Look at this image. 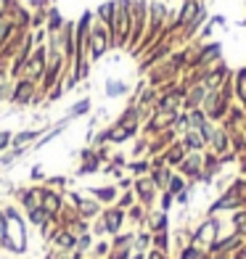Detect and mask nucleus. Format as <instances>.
Listing matches in <instances>:
<instances>
[{
  "mask_svg": "<svg viewBox=\"0 0 246 259\" xmlns=\"http://www.w3.org/2000/svg\"><path fill=\"white\" fill-rule=\"evenodd\" d=\"M222 235V214H204V220H198L191 233V243L198 249H209L217 238Z\"/></svg>",
  "mask_w": 246,
  "mask_h": 259,
  "instance_id": "obj_1",
  "label": "nucleus"
},
{
  "mask_svg": "<svg viewBox=\"0 0 246 259\" xmlns=\"http://www.w3.org/2000/svg\"><path fill=\"white\" fill-rule=\"evenodd\" d=\"M230 103H233V101L222 98L217 90H209V93H207V98H204V103H201V109H204V114L209 116V122L220 124L222 119H225V114H228V109H230Z\"/></svg>",
  "mask_w": 246,
  "mask_h": 259,
  "instance_id": "obj_2",
  "label": "nucleus"
},
{
  "mask_svg": "<svg viewBox=\"0 0 246 259\" xmlns=\"http://www.w3.org/2000/svg\"><path fill=\"white\" fill-rule=\"evenodd\" d=\"M201 169H204V156L201 154H185V159L178 164V175H183L188 185H198V178H201Z\"/></svg>",
  "mask_w": 246,
  "mask_h": 259,
  "instance_id": "obj_3",
  "label": "nucleus"
},
{
  "mask_svg": "<svg viewBox=\"0 0 246 259\" xmlns=\"http://www.w3.org/2000/svg\"><path fill=\"white\" fill-rule=\"evenodd\" d=\"M230 74H233V69L228 66L225 58H222V61L212 64L209 69H204V79H201V85H204L207 90H220V85H222V82H225Z\"/></svg>",
  "mask_w": 246,
  "mask_h": 259,
  "instance_id": "obj_4",
  "label": "nucleus"
},
{
  "mask_svg": "<svg viewBox=\"0 0 246 259\" xmlns=\"http://www.w3.org/2000/svg\"><path fill=\"white\" fill-rule=\"evenodd\" d=\"M133 193L138 198V204H143L146 209H151L156 204V198H159V191H156V185L151 183L148 175H146V178H135L133 180Z\"/></svg>",
  "mask_w": 246,
  "mask_h": 259,
  "instance_id": "obj_5",
  "label": "nucleus"
},
{
  "mask_svg": "<svg viewBox=\"0 0 246 259\" xmlns=\"http://www.w3.org/2000/svg\"><path fill=\"white\" fill-rule=\"evenodd\" d=\"M217 61H222V42L217 40L198 42V69H209Z\"/></svg>",
  "mask_w": 246,
  "mask_h": 259,
  "instance_id": "obj_6",
  "label": "nucleus"
},
{
  "mask_svg": "<svg viewBox=\"0 0 246 259\" xmlns=\"http://www.w3.org/2000/svg\"><path fill=\"white\" fill-rule=\"evenodd\" d=\"M88 40H90V53H93V58H101L103 53L109 51V45H111V32H109L106 24H98Z\"/></svg>",
  "mask_w": 246,
  "mask_h": 259,
  "instance_id": "obj_7",
  "label": "nucleus"
},
{
  "mask_svg": "<svg viewBox=\"0 0 246 259\" xmlns=\"http://www.w3.org/2000/svg\"><path fill=\"white\" fill-rule=\"evenodd\" d=\"M125 220H127V211L125 209H119V206H109L106 211H103V228H106V233H111V235H116L122 230V225H125Z\"/></svg>",
  "mask_w": 246,
  "mask_h": 259,
  "instance_id": "obj_8",
  "label": "nucleus"
},
{
  "mask_svg": "<svg viewBox=\"0 0 246 259\" xmlns=\"http://www.w3.org/2000/svg\"><path fill=\"white\" fill-rule=\"evenodd\" d=\"M207 148L212 151V154H217V156L228 154V151H230V135L225 133V127H220V124L215 127V133H212V138H209Z\"/></svg>",
  "mask_w": 246,
  "mask_h": 259,
  "instance_id": "obj_9",
  "label": "nucleus"
},
{
  "mask_svg": "<svg viewBox=\"0 0 246 259\" xmlns=\"http://www.w3.org/2000/svg\"><path fill=\"white\" fill-rule=\"evenodd\" d=\"M207 88L204 85H193L185 90V96H183V111H193V109H201V103L207 98Z\"/></svg>",
  "mask_w": 246,
  "mask_h": 259,
  "instance_id": "obj_10",
  "label": "nucleus"
},
{
  "mask_svg": "<svg viewBox=\"0 0 246 259\" xmlns=\"http://www.w3.org/2000/svg\"><path fill=\"white\" fill-rule=\"evenodd\" d=\"M148 233H161V230H170V214L161 209H148V217H146V225Z\"/></svg>",
  "mask_w": 246,
  "mask_h": 259,
  "instance_id": "obj_11",
  "label": "nucleus"
},
{
  "mask_svg": "<svg viewBox=\"0 0 246 259\" xmlns=\"http://www.w3.org/2000/svg\"><path fill=\"white\" fill-rule=\"evenodd\" d=\"M185 154H188V151H185V146H183V140L178 138L175 140V143H170L167 148H164V154H161V159H164V164H167V167H172V169H178V164L185 159Z\"/></svg>",
  "mask_w": 246,
  "mask_h": 259,
  "instance_id": "obj_12",
  "label": "nucleus"
},
{
  "mask_svg": "<svg viewBox=\"0 0 246 259\" xmlns=\"http://www.w3.org/2000/svg\"><path fill=\"white\" fill-rule=\"evenodd\" d=\"M180 140H183V146H185V151H188V154H204V151H207L204 138L198 135L196 130H185V133L180 135Z\"/></svg>",
  "mask_w": 246,
  "mask_h": 259,
  "instance_id": "obj_13",
  "label": "nucleus"
},
{
  "mask_svg": "<svg viewBox=\"0 0 246 259\" xmlns=\"http://www.w3.org/2000/svg\"><path fill=\"white\" fill-rule=\"evenodd\" d=\"M172 167H167V164H161V167H151V172H148V178H151V183L156 185V191L161 193V191H167V183H170V178H172Z\"/></svg>",
  "mask_w": 246,
  "mask_h": 259,
  "instance_id": "obj_14",
  "label": "nucleus"
},
{
  "mask_svg": "<svg viewBox=\"0 0 246 259\" xmlns=\"http://www.w3.org/2000/svg\"><path fill=\"white\" fill-rule=\"evenodd\" d=\"M127 169H130L133 178H146V175L151 172V159H148V156L133 159V161H127Z\"/></svg>",
  "mask_w": 246,
  "mask_h": 259,
  "instance_id": "obj_15",
  "label": "nucleus"
},
{
  "mask_svg": "<svg viewBox=\"0 0 246 259\" xmlns=\"http://www.w3.org/2000/svg\"><path fill=\"white\" fill-rule=\"evenodd\" d=\"M151 246H154V249H159V251H167V254H170V249H172V235H170V230L151 233Z\"/></svg>",
  "mask_w": 246,
  "mask_h": 259,
  "instance_id": "obj_16",
  "label": "nucleus"
},
{
  "mask_svg": "<svg viewBox=\"0 0 246 259\" xmlns=\"http://www.w3.org/2000/svg\"><path fill=\"white\" fill-rule=\"evenodd\" d=\"M116 191H119V188H116V185H106V188H93V196H96L98 201H103V204H114V201H116Z\"/></svg>",
  "mask_w": 246,
  "mask_h": 259,
  "instance_id": "obj_17",
  "label": "nucleus"
},
{
  "mask_svg": "<svg viewBox=\"0 0 246 259\" xmlns=\"http://www.w3.org/2000/svg\"><path fill=\"white\" fill-rule=\"evenodd\" d=\"M114 11H116V3H101L98 6V19H101V24L109 27V32H111V24H114Z\"/></svg>",
  "mask_w": 246,
  "mask_h": 259,
  "instance_id": "obj_18",
  "label": "nucleus"
},
{
  "mask_svg": "<svg viewBox=\"0 0 246 259\" xmlns=\"http://www.w3.org/2000/svg\"><path fill=\"white\" fill-rule=\"evenodd\" d=\"M204 249H198V246H193V243H185L183 249L175 254V259H204Z\"/></svg>",
  "mask_w": 246,
  "mask_h": 259,
  "instance_id": "obj_19",
  "label": "nucleus"
},
{
  "mask_svg": "<svg viewBox=\"0 0 246 259\" xmlns=\"http://www.w3.org/2000/svg\"><path fill=\"white\" fill-rule=\"evenodd\" d=\"M151 249V233L143 228V230H140V233H135V241H133V251H148Z\"/></svg>",
  "mask_w": 246,
  "mask_h": 259,
  "instance_id": "obj_20",
  "label": "nucleus"
},
{
  "mask_svg": "<svg viewBox=\"0 0 246 259\" xmlns=\"http://www.w3.org/2000/svg\"><path fill=\"white\" fill-rule=\"evenodd\" d=\"M209 122V116L204 114V109H193L188 111V130H201Z\"/></svg>",
  "mask_w": 246,
  "mask_h": 259,
  "instance_id": "obj_21",
  "label": "nucleus"
},
{
  "mask_svg": "<svg viewBox=\"0 0 246 259\" xmlns=\"http://www.w3.org/2000/svg\"><path fill=\"white\" fill-rule=\"evenodd\" d=\"M127 90L130 88H127L122 79H106V96L109 98H119V96H125Z\"/></svg>",
  "mask_w": 246,
  "mask_h": 259,
  "instance_id": "obj_22",
  "label": "nucleus"
},
{
  "mask_svg": "<svg viewBox=\"0 0 246 259\" xmlns=\"http://www.w3.org/2000/svg\"><path fill=\"white\" fill-rule=\"evenodd\" d=\"M228 222H230V230L246 228V206H241V209H236V211H230V214H228Z\"/></svg>",
  "mask_w": 246,
  "mask_h": 259,
  "instance_id": "obj_23",
  "label": "nucleus"
},
{
  "mask_svg": "<svg viewBox=\"0 0 246 259\" xmlns=\"http://www.w3.org/2000/svg\"><path fill=\"white\" fill-rule=\"evenodd\" d=\"M185 188H188V180H185L183 175L172 172V178H170V183H167V191H170L172 196H178L180 191H185Z\"/></svg>",
  "mask_w": 246,
  "mask_h": 259,
  "instance_id": "obj_24",
  "label": "nucleus"
},
{
  "mask_svg": "<svg viewBox=\"0 0 246 259\" xmlns=\"http://www.w3.org/2000/svg\"><path fill=\"white\" fill-rule=\"evenodd\" d=\"M193 191H196V185H188L185 191H180L178 196H175V204H178L180 209H188V206H191V196H193Z\"/></svg>",
  "mask_w": 246,
  "mask_h": 259,
  "instance_id": "obj_25",
  "label": "nucleus"
},
{
  "mask_svg": "<svg viewBox=\"0 0 246 259\" xmlns=\"http://www.w3.org/2000/svg\"><path fill=\"white\" fill-rule=\"evenodd\" d=\"M88 111H90V101H88V98H82L79 103H74L72 109H69V119H77V116L88 114Z\"/></svg>",
  "mask_w": 246,
  "mask_h": 259,
  "instance_id": "obj_26",
  "label": "nucleus"
},
{
  "mask_svg": "<svg viewBox=\"0 0 246 259\" xmlns=\"http://www.w3.org/2000/svg\"><path fill=\"white\" fill-rule=\"evenodd\" d=\"M133 204H138V198H135V193H133V191H125V193L119 196V201H116V206H119V209H125V211L130 209Z\"/></svg>",
  "mask_w": 246,
  "mask_h": 259,
  "instance_id": "obj_27",
  "label": "nucleus"
},
{
  "mask_svg": "<svg viewBox=\"0 0 246 259\" xmlns=\"http://www.w3.org/2000/svg\"><path fill=\"white\" fill-rule=\"evenodd\" d=\"M172 206H175V196H172L170 191H161V196H159V209L170 214V209H172Z\"/></svg>",
  "mask_w": 246,
  "mask_h": 259,
  "instance_id": "obj_28",
  "label": "nucleus"
},
{
  "mask_svg": "<svg viewBox=\"0 0 246 259\" xmlns=\"http://www.w3.org/2000/svg\"><path fill=\"white\" fill-rule=\"evenodd\" d=\"M106 256L109 259H130L133 256V249H111Z\"/></svg>",
  "mask_w": 246,
  "mask_h": 259,
  "instance_id": "obj_29",
  "label": "nucleus"
},
{
  "mask_svg": "<svg viewBox=\"0 0 246 259\" xmlns=\"http://www.w3.org/2000/svg\"><path fill=\"white\" fill-rule=\"evenodd\" d=\"M146 259H172L167 251H159V249H154V246H151V249L146 251Z\"/></svg>",
  "mask_w": 246,
  "mask_h": 259,
  "instance_id": "obj_30",
  "label": "nucleus"
},
{
  "mask_svg": "<svg viewBox=\"0 0 246 259\" xmlns=\"http://www.w3.org/2000/svg\"><path fill=\"white\" fill-rule=\"evenodd\" d=\"M209 21H212L215 27H228V19L222 16V14H212V16H209Z\"/></svg>",
  "mask_w": 246,
  "mask_h": 259,
  "instance_id": "obj_31",
  "label": "nucleus"
},
{
  "mask_svg": "<svg viewBox=\"0 0 246 259\" xmlns=\"http://www.w3.org/2000/svg\"><path fill=\"white\" fill-rule=\"evenodd\" d=\"M111 251V243H106V241H101L98 246H96V256H106Z\"/></svg>",
  "mask_w": 246,
  "mask_h": 259,
  "instance_id": "obj_32",
  "label": "nucleus"
},
{
  "mask_svg": "<svg viewBox=\"0 0 246 259\" xmlns=\"http://www.w3.org/2000/svg\"><path fill=\"white\" fill-rule=\"evenodd\" d=\"M34 138H37V133H21V135H16L14 140L21 146V143H29V140H34Z\"/></svg>",
  "mask_w": 246,
  "mask_h": 259,
  "instance_id": "obj_33",
  "label": "nucleus"
},
{
  "mask_svg": "<svg viewBox=\"0 0 246 259\" xmlns=\"http://www.w3.org/2000/svg\"><path fill=\"white\" fill-rule=\"evenodd\" d=\"M236 169H238L241 178H246V154H241V156H238V161H236Z\"/></svg>",
  "mask_w": 246,
  "mask_h": 259,
  "instance_id": "obj_34",
  "label": "nucleus"
},
{
  "mask_svg": "<svg viewBox=\"0 0 246 259\" xmlns=\"http://www.w3.org/2000/svg\"><path fill=\"white\" fill-rule=\"evenodd\" d=\"M233 254H228V251H217V254H204V259H230Z\"/></svg>",
  "mask_w": 246,
  "mask_h": 259,
  "instance_id": "obj_35",
  "label": "nucleus"
},
{
  "mask_svg": "<svg viewBox=\"0 0 246 259\" xmlns=\"http://www.w3.org/2000/svg\"><path fill=\"white\" fill-rule=\"evenodd\" d=\"M16 98H29V85H19V93H16Z\"/></svg>",
  "mask_w": 246,
  "mask_h": 259,
  "instance_id": "obj_36",
  "label": "nucleus"
},
{
  "mask_svg": "<svg viewBox=\"0 0 246 259\" xmlns=\"http://www.w3.org/2000/svg\"><path fill=\"white\" fill-rule=\"evenodd\" d=\"M11 143V133H0V148H6Z\"/></svg>",
  "mask_w": 246,
  "mask_h": 259,
  "instance_id": "obj_37",
  "label": "nucleus"
},
{
  "mask_svg": "<svg viewBox=\"0 0 246 259\" xmlns=\"http://www.w3.org/2000/svg\"><path fill=\"white\" fill-rule=\"evenodd\" d=\"M238 27H246V19H241V21H238Z\"/></svg>",
  "mask_w": 246,
  "mask_h": 259,
  "instance_id": "obj_38",
  "label": "nucleus"
},
{
  "mask_svg": "<svg viewBox=\"0 0 246 259\" xmlns=\"http://www.w3.org/2000/svg\"><path fill=\"white\" fill-rule=\"evenodd\" d=\"M241 133H243V138H246V122H243V127H241Z\"/></svg>",
  "mask_w": 246,
  "mask_h": 259,
  "instance_id": "obj_39",
  "label": "nucleus"
},
{
  "mask_svg": "<svg viewBox=\"0 0 246 259\" xmlns=\"http://www.w3.org/2000/svg\"><path fill=\"white\" fill-rule=\"evenodd\" d=\"M201 3H204V6H207V3H209V0H201Z\"/></svg>",
  "mask_w": 246,
  "mask_h": 259,
  "instance_id": "obj_40",
  "label": "nucleus"
},
{
  "mask_svg": "<svg viewBox=\"0 0 246 259\" xmlns=\"http://www.w3.org/2000/svg\"><path fill=\"white\" fill-rule=\"evenodd\" d=\"M243 206H246V198H243Z\"/></svg>",
  "mask_w": 246,
  "mask_h": 259,
  "instance_id": "obj_41",
  "label": "nucleus"
}]
</instances>
